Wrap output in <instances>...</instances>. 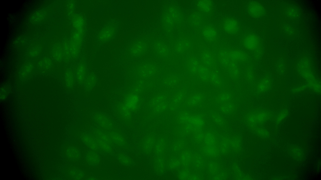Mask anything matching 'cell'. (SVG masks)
Masks as SVG:
<instances>
[{
    "mask_svg": "<svg viewBox=\"0 0 321 180\" xmlns=\"http://www.w3.org/2000/svg\"><path fill=\"white\" fill-rule=\"evenodd\" d=\"M227 52L231 62L243 61L245 59V54L242 52L238 50H232Z\"/></svg>",
    "mask_w": 321,
    "mask_h": 180,
    "instance_id": "obj_8",
    "label": "cell"
},
{
    "mask_svg": "<svg viewBox=\"0 0 321 180\" xmlns=\"http://www.w3.org/2000/svg\"><path fill=\"white\" fill-rule=\"evenodd\" d=\"M155 73V67L150 64H146L142 66L139 69V73L142 78H146L152 76Z\"/></svg>",
    "mask_w": 321,
    "mask_h": 180,
    "instance_id": "obj_5",
    "label": "cell"
},
{
    "mask_svg": "<svg viewBox=\"0 0 321 180\" xmlns=\"http://www.w3.org/2000/svg\"><path fill=\"white\" fill-rule=\"evenodd\" d=\"M200 62L195 58L188 60L186 64L188 74L191 76L196 77Z\"/></svg>",
    "mask_w": 321,
    "mask_h": 180,
    "instance_id": "obj_4",
    "label": "cell"
},
{
    "mask_svg": "<svg viewBox=\"0 0 321 180\" xmlns=\"http://www.w3.org/2000/svg\"><path fill=\"white\" fill-rule=\"evenodd\" d=\"M205 141L208 146H213L214 140L213 135L210 134L207 135L205 138Z\"/></svg>",
    "mask_w": 321,
    "mask_h": 180,
    "instance_id": "obj_23",
    "label": "cell"
},
{
    "mask_svg": "<svg viewBox=\"0 0 321 180\" xmlns=\"http://www.w3.org/2000/svg\"><path fill=\"white\" fill-rule=\"evenodd\" d=\"M218 61L223 66L228 68L230 61L228 57L227 52H222L220 53L218 57Z\"/></svg>",
    "mask_w": 321,
    "mask_h": 180,
    "instance_id": "obj_18",
    "label": "cell"
},
{
    "mask_svg": "<svg viewBox=\"0 0 321 180\" xmlns=\"http://www.w3.org/2000/svg\"><path fill=\"white\" fill-rule=\"evenodd\" d=\"M198 6L201 10L205 12H210L212 8V3L209 0L199 1L198 2Z\"/></svg>",
    "mask_w": 321,
    "mask_h": 180,
    "instance_id": "obj_16",
    "label": "cell"
},
{
    "mask_svg": "<svg viewBox=\"0 0 321 180\" xmlns=\"http://www.w3.org/2000/svg\"><path fill=\"white\" fill-rule=\"evenodd\" d=\"M180 78L177 75H171L166 78L164 82L167 86L173 87L177 85L179 82Z\"/></svg>",
    "mask_w": 321,
    "mask_h": 180,
    "instance_id": "obj_15",
    "label": "cell"
},
{
    "mask_svg": "<svg viewBox=\"0 0 321 180\" xmlns=\"http://www.w3.org/2000/svg\"><path fill=\"white\" fill-rule=\"evenodd\" d=\"M204 98L203 95L201 93L195 92L190 94L187 98L186 102L189 106L198 105L203 102Z\"/></svg>",
    "mask_w": 321,
    "mask_h": 180,
    "instance_id": "obj_2",
    "label": "cell"
},
{
    "mask_svg": "<svg viewBox=\"0 0 321 180\" xmlns=\"http://www.w3.org/2000/svg\"><path fill=\"white\" fill-rule=\"evenodd\" d=\"M166 102L165 101L155 106V110L157 111H160L165 109L167 106Z\"/></svg>",
    "mask_w": 321,
    "mask_h": 180,
    "instance_id": "obj_24",
    "label": "cell"
},
{
    "mask_svg": "<svg viewBox=\"0 0 321 180\" xmlns=\"http://www.w3.org/2000/svg\"><path fill=\"white\" fill-rule=\"evenodd\" d=\"M75 80V78L72 74L66 75L65 78L66 85L69 88H72L73 86Z\"/></svg>",
    "mask_w": 321,
    "mask_h": 180,
    "instance_id": "obj_21",
    "label": "cell"
},
{
    "mask_svg": "<svg viewBox=\"0 0 321 180\" xmlns=\"http://www.w3.org/2000/svg\"><path fill=\"white\" fill-rule=\"evenodd\" d=\"M202 33L204 38L209 41H214L216 38L217 33L215 29L211 26L205 27L202 30Z\"/></svg>",
    "mask_w": 321,
    "mask_h": 180,
    "instance_id": "obj_7",
    "label": "cell"
},
{
    "mask_svg": "<svg viewBox=\"0 0 321 180\" xmlns=\"http://www.w3.org/2000/svg\"><path fill=\"white\" fill-rule=\"evenodd\" d=\"M139 100V97L137 94H131L127 98L125 102V105L129 109H134L137 106Z\"/></svg>",
    "mask_w": 321,
    "mask_h": 180,
    "instance_id": "obj_9",
    "label": "cell"
},
{
    "mask_svg": "<svg viewBox=\"0 0 321 180\" xmlns=\"http://www.w3.org/2000/svg\"><path fill=\"white\" fill-rule=\"evenodd\" d=\"M186 91L182 89L178 91L173 96L171 100V102L178 104L182 102L184 100L186 95Z\"/></svg>",
    "mask_w": 321,
    "mask_h": 180,
    "instance_id": "obj_12",
    "label": "cell"
},
{
    "mask_svg": "<svg viewBox=\"0 0 321 180\" xmlns=\"http://www.w3.org/2000/svg\"><path fill=\"white\" fill-rule=\"evenodd\" d=\"M166 96L165 94H160L155 96L151 101V104L153 106L165 101Z\"/></svg>",
    "mask_w": 321,
    "mask_h": 180,
    "instance_id": "obj_19",
    "label": "cell"
},
{
    "mask_svg": "<svg viewBox=\"0 0 321 180\" xmlns=\"http://www.w3.org/2000/svg\"><path fill=\"white\" fill-rule=\"evenodd\" d=\"M228 68L230 76L232 78H236L239 76V71L236 65L233 62H230Z\"/></svg>",
    "mask_w": 321,
    "mask_h": 180,
    "instance_id": "obj_17",
    "label": "cell"
},
{
    "mask_svg": "<svg viewBox=\"0 0 321 180\" xmlns=\"http://www.w3.org/2000/svg\"><path fill=\"white\" fill-rule=\"evenodd\" d=\"M247 10L248 13L251 16H256L259 12V8L257 4L255 2H250L247 6Z\"/></svg>",
    "mask_w": 321,
    "mask_h": 180,
    "instance_id": "obj_13",
    "label": "cell"
},
{
    "mask_svg": "<svg viewBox=\"0 0 321 180\" xmlns=\"http://www.w3.org/2000/svg\"><path fill=\"white\" fill-rule=\"evenodd\" d=\"M231 97V94L227 92H223L219 93L216 98V102L219 104L229 101Z\"/></svg>",
    "mask_w": 321,
    "mask_h": 180,
    "instance_id": "obj_14",
    "label": "cell"
},
{
    "mask_svg": "<svg viewBox=\"0 0 321 180\" xmlns=\"http://www.w3.org/2000/svg\"><path fill=\"white\" fill-rule=\"evenodd\" d=\"M223 27L224 31L230 34L237 33L239 28V23L237 21L232 18L225 20L223 23Z\"/></svg>",
    "mask_w": 321,
    "mask_h": 180,
    "instance_id": "obj_1",
    "label": "cell"
},
{
    "mask_svg": "<svg viewBox=\"0 0 321 180\" xmlns=\"http://www.w3.org/2000/svg\"><path fill=\"white\" fill-rule=\"evenodd\" d=\"M210 71L208 68L200 62L196 77L203 82H209Z\"/></svg>",
    "mask_w": 321,
    "mask_h": 180,
    "instance_id": "obj_3",
    "label": "cell"
},
{
    "mask_svg": "<svg viewBox=\"0 0 321 180\" xmlns=\"http://www.w3.org/2000/svg\"><path fill=\"white\" fill-rule=\"evenodd\" d=\"M201 63L206 66L209 68L213 66L215 62L213 55L209 51H204L201 55Z\"/></svg>",
    "mask_w": 321,
    "mask_h": 180,
    "instance_id": "obj_6",
    "label": "cell"
},
{
    "mask_svg": "<svg viewBox=\"0 0 321 180\" xmlns=\"http://www.w3.org/2000/svg\"><path fill=\"white\" fill-rule=\"evenodd\" d=\"M85 82V85L87 88H92L95 83V78L94 77L87 78Z\"/></svg>",
    "mask_w": 321,
    "mask_h": 180,
    "instance_id": "obj_22",
    "label": "cell"
},
{
    "mask_svg": "<svg viewBox=\"0 0 321 180\" xmlns=\"http://www.w3.org/2000/svg\"><path fill=\"white\" fill-rule=\"evenodd\" d=\"M257 43V41L255 37L252 35H249L246 36L243 41V44L245 47L249 49L254 48Z\"/></svg>",
    "mask_w": 321,
    "mask_h": 180,
    "instance_id": "obj_11",
    "label": "cell"
},
{
    "mask_svg": "<svg viewBox=\"0 0 321 180\" xmlns=\"http://www.w3.org/2000/svg\"><path fill=\"white\" fill-rule=\"evenodd\" d=\"M209 82L217 87H220L222 86V79L219 73L216 70H210Z\"/></svg>",
    "mask_w": 321,
    "mask_h": 180,
    "instance_id": "obj_10",
    "label": "cell"
},
{
    "mask_svg": "<svg viewBox=\"0 0 321 180\" xmlns=\"http://www.w3.org/2000/svg\"><path fill=\"white\" fill-rule=\"evenodd\" d=\"M221 110L223 112L227 113L232 111L234 109L233 104L229 101L221 104L220 107Z\"/></svg>",
    "mask_w": 321,
    "mask_h": 180,
    "instance_id": "obj_20",
    "label": "cell"
}]
</instances>
